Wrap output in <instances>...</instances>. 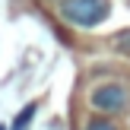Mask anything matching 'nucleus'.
<instances>
[{
  "mask_svg": "<svg viewBox=\"0 0 130 130\" xmlns=\"http://www.w3.org/2000/svg\"><path fill=\"white\" fill-rule=\"evenodd\" d=\"M60 16L70 25L95 29L111 16V3L108 0H60Z\"/></svg>",
  "mask_w": 130,
  "mask_h": 130,
  "instance_id": "nucleus-1",
  "label": "nucleus"
},
{
  "mask_svg": "<svg viewBox=\"0 0 130 130\" xmlns=\"http://www.w3.org/2000/svg\"><path fill=\"white\" fill-rule=\"evenodd\" d=\"M127 105H130V92L121 83H105V86L92 89V108L102 111V114H118V111H124Z\"/></svg>",
  "mask_w": 130,
  "mask_h": 130,
  "instance_id": "nucleus-2",
  "label": "nucleus"
},
{
  "mask_svg": "<svg viewBox=\"0 0 130 130\" xmlns=\"http://www.w3.org/2000/svg\"><path fill=\"white\" fill-rule=\"evenodd\" d=\"M35 111H38V102H29V105H25L22 111L16 114V121H13V130H29V124L35 121Z\"/></svg>",
  "mask_w": 130,
  "mask_h": 130,
  "instance_id": "nucleus-3",
  "label": "nucleus"
},
{
  "mask_svg": "<svg viewBox=\"0 0 130 130\" xmlns=\"http://www.w3.org/2000/svg\"><path fill=\"white\" fill-rule=\"evenodd\" d=\"M83 130H118V127H114L108 118H92V121H89V124L83 127Z\"/></svg>",
  "mask_w": 130,
  "mask_h": 130,
  "instance_id": "nucleus-4",
  "label": "nucleus"
},
{
  "mask_svg": "<svg viewBox=\"0 0 130 130\" xmlns=\"http://www.w3.org/2000/svg\"><path fill=\"white\" fill-rule=\"evenodd\" d=\"M114 44H118L121 51H127V54H130V32H121V35H118V41H114Z\"/></svg>",
  "mask_w": 130,
  "mask_h": 130,
  "instance_id": "nucleus-5",
  "label": "nucleus"
}]
</instances>
